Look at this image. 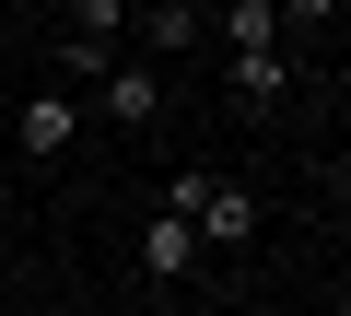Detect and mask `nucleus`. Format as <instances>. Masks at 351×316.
Masks as SVG:
<instances>
[{
    "label": "nucleus",
    "mask_w": 351,
    "mask_h": 316,
    "mask_svg": "<svg viewBox=\"0 0 351 316\" xmlns=\"http://www.w3.org/2000/svg\"><path fill=\"white\" fill-rule=\"evenodd\" d=\"M164 211L188 223L199 246H246V234H258V188H246V176H211V165H176V176H164Z\"/></svg>",
    "instance_id": "1"
},
{
    "label": "nucleus",
    "mask_w": 351,
    "mask_h": 316,
    "mask_svg": "<svg viewBox=\"0 0 351 316\" xmlns=\"http://www.w3.org/2000/svg\"><path fill=\"white\" fill-rule=\"evenodd\" d=\"M71 141H82V106H71L59 82H36V94H24V117H12V152H24V165H59Z\"/></svg>",
    "instance_id": "2"
},
{
    "label": "nucleus",
    "mask_w": 351,
    "mask_h": 316,
    "mask_svg": "<svg viewBox=\"0 0 351 316\" xmlns=\"http://www.w3.org/2000/svg\"><path fill=\"white\" fill-rule=\"evenodd\" d=\"M188 269H199V234L176 223V211H152L141 223V281H188Z\"/></svg>",
    "instance_id": "3"
},
{
    "label": "nucleus",
    "mask_w": 351,
    "mask_h": 316,
    "mask_svg": "<svg viewBox=\"0 0 351 316\" xmlns=\"http://www.w3.org/2000/svg\"><path fill=\"white\" fill-rule=\"evenodd\" d=\"M106 117H117V129H152V117H164V82H152V59H117V71H106Z\"/></svg>",
    "instance_id": "4"
},
{
    "label": "nucleus",
    "mask_w": 351,
    "mask_h": 316,
    "mask_svg": "<svg viewBox=\"0 0 351 316\" xmlns=\"http://www.w3.org/2000/svg\"><path fill=\"white\" fill-rule=\"evenodd\" d=\"M211 36H234V59H246V47H281L293 24H281V0H234V12H211Z\"/></svg>",
    "instance_id": "5"
},
{
    "label": "nucleus",
    "mask_w": 351,
    "mask_h": 316,
    "mask_svg": "<svg viewBox=\"0 0 351 316\" xmlns=\"http://www.w3.org/2000/svg\"><path fill=\"white\" fill-rule=\"evenodd\" d=\"M211 36V12H188V0H152V12H141V59L152 47H199Z\"/></svg>",
    "instance_id": "6"
},
{
    "label": "nucleus",
    "mask_w": 351,
    "mask_h": 316,
    "mask_svg": "<svg viewBox=\"0 0 351 316\" xmlns=\"http://www.w3.org/2000/svg\"><path fill=\"white\" fill-rule=\"evenodd\" d=\"M234 94H246V106H281V94H293V59H281V47H246V59H234Z\"/></svg>",
    "instance_id": "7"
}]
</instances>
